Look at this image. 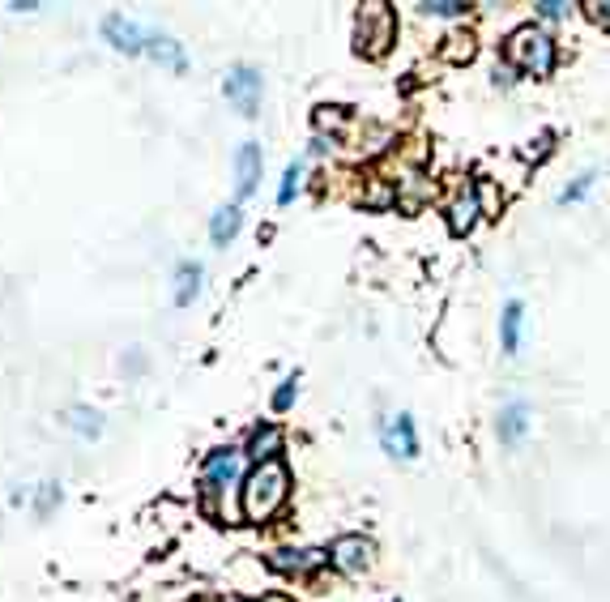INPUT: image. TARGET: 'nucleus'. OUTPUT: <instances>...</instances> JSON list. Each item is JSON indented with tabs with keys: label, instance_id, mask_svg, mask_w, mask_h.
Segmentation results:
<instances>
[{
	"label": "nucleus",
	"instance_id": "1",
	"mask_svg": "<svg viewBox=\"0 0 610 602\" xmlns=\"http://www.w3.org/2000/svg\"><path fill=\"white\" fill-rule=\"evenodd\" d=\"M286 496H291V470H286L278 457L274 462H261L244 479V517L261 526V521H269L282 509Z\"/></svg>",
	"mask_w": 610,
	"mask_h": 602
},
{
	"label": "nucleus",
	"instance_id": "2",
	"mask_svg": "<svg viewBox=\"0 0 610 602\" xmlns=\"http://www.w3.org/2000/svg\"><path fill=\"white\" fill-rule=\"evenodd\" d=\"M504 52H508V65L521 69L525 77H547L555 69V43H551L547 30H538V26L512 30Z\"/></svg>",
	"mask_w": 610,
	"mask_h": 602
},
{
	"label": "nucleus",
	"instance_id": "3",
	"mask_svg": "<svg viewBox=\"0 0 610 602\" xmlns=\"http://www.w3.org/2000/svg\"><path fill=\"white\" fill-rule=\"evenodd\" d=\"M393 30H397L393 9L380 5V0H367V5H359V18H355V52L367 60L384 56L393 43Z\"/></svg>",
	"mask_w": 610,
	"mask_h": 602
},
{
	"label": "nucleus",
	"instance_id": "4",
	"mask_svg": "<svg viewBox=\"0 0 610 602\" xmlns=\"http://www.w3.org/2000/svg\"><path fill=\"white\" fill-rule=\"evenodd\" d=\"M239 470H244V453H239V449H214L210 457H205V466H201V491H205V500H214L227 487H235L239 483Z\"/></svg>",
	"mask_w": 610,
	"mask_h": 602
},
{
	"label": "nucleus",
	"instance_id": "5",
	"mask_svg": "<svg viewBox=\"0 0 610 602\" xmlns=\"http://www.w3.org/2000/svg\"><path fill=\"white\" fill-rule=\"evenodd\" d=\"M380 445L389 457H397V462H414V457H419V436H414V419L406 410H397V415L380 423Z\"/></svg>",
	"mask_w": 610,
	"mask_h": 602
},
{
	"label": "nucleus",
	"instance_id": "6",
	"mask_svg": "<svg viewBox=\"0 0 610 602\" xmlns=\"http://www.w3.org/2000/svg\"><path fill=\"white\" fill-rule=\"evenodd\" d=\"M261 73H256L252 65H235L227 73V82H222V90H227V99L239 107V116H256V107H261Z\"/></svg>",
	"mask_w": 610,
	"mask_h": 602
},
{
	"label": "nucleus",
	"instance_id": "7",
	"mask_svg": "<svg viewBox=\"0 0 610 602\" xmlns=\"http://www.w3.org/2000/svg\"><path fill=\"white\" fill-rule=\"evenodd\" d=\"M372 556H376V547L367 543V538H359V534L337 538L333 551H329V560L342 568V573H350V577H363L367 568H372Z\"/></svg>",
	"mask_w": 610,
	"mask_h": 602
},
{
	"label": "nucleus",
	"instance_id": "8",
	"mask_svg": "<svg viewBox=\"0 0 610 602\" xmlns=\"http://www.w3.org/2000/svg\"><path fill=\"white\" fill-rule=\"evenodd\" d=\"M103 35L107 43L116 47V52H146V39H150V30H141L137 22H128L124 13H111V18H103Z\"/></svg>",
	"mask_w": 610,
	"mask_h": 602
},
{
	"label": "nucleus",
	"instance_id": "9",
	"mask_svg": "<svg viewBox=\"0 0 610 602\" xmlns=\"http://www.w3.org/2000/svg\"><path fill=\"white\" fill-rule=\"evenodd\" d=\"M261 146L256 141H244V146L235 150V197L244 201V197H252L256 193V180H261Z\"/></svg>",
	"mask_w": 610,
	"mask_h": 602
},
{
	"label": "nucleus",
	"instance_id": "10",
	"mask_svg": "<svg viewBox=\"0 0 610 602\" xmlns=\"http://www.w3.org/2000/svg\"><path fill=\"white\" fill-rule=\"evenodd\" d=\"M529 406L525 402H508L504 410H500V419H495V432H500V440L504 445H521L525 440V432H529Z\"/></svg>",
	"mask_w": 610,
	"mask_h": 602
},
{
	"label": "nucleus",
	"instance_id": "11",
	"mask_svg": "<svg viewBox=\"0 0 610 602\" xmlns=\"http://www.w3.org/2000/svg\"><path fill=\"white\" fill-rule=\"evenodd\" d=\"M478 214H483V205H478V193H474V188H465V193L453 201V210H448V227H453L457 235H465V231H474Z\"/></svg>",
	"mask_w": 610,
	"mask_h": 602
},
{
	"label": "nucleus",
	"instance_id": "12",
	"mask_svg": "<svg viewBox=\"0 0 610 602\" xmlns=\"http://www.w3.org/2000/svg\"><path fill=\"white\" fill-rule=\"evenodd\" d=\"M201 278H205V269L197 261H184L180 269H175V304L188 308L192 299L201 295Z\"/></svg>",
	"mask_w": 610,
	"mask_h": 602
},
{
	"label": "nucleus",
	"instance_id": "13",
	"mask_svg": "<svg viewBox=\"0 0 610 602\" xmlns=\"http://www.w3.org/2000/svg\"><path fill=\"white\" fill-rule=\"evenodd\" d=\"M325 564V551L316 547H303V551H278L274 556V568L278 573H312V568Z\"/></svg>",
	"mask_w": 610,
	"mask_h": 602
},
{
	"label": "nucleus",
	"instance_id": "14",
	"mask_svg": "<svg viewBox=\"0 0 610 602\" xmlns=\"http://www.w3.org/2000/svg\"><path fill=\"white\" fill-rule=\"evenodd\" d=\"M521 316H525L521 304H517V299H508V304H504V316H500V346H504L508 359L521 351Z\"/></svg>",
	"mask_w": 610,
	"mask_h": 602
},
{
	"label": "nucleus",
	"instance_id": "15",
	"mask_svg": "<svg viewBox=\"0 0 610 602\" xmlns=\"http://www.w3.org/2000/svg\"><path fill=\"white\" fill-rule=\"evenodd\" d=\"M146 56H150V60H158V65L175 69V73L184 69V52H180V43L167 39V35H154V30H150V39H146Z\"/></svg>",
	"mask_w": 610,
	"mask_h": 602
},
{
	"label": "nucleus",
	"instance_id": "16",
	"mask_svg": "<svg viewBox=\"0 0 610 602\" xmlns=\"http://www.w3.org/2000/svg\"><path fill=\"white\" fill-rule=\"evenodd\" d=\"M239 223H244V214H239V205H222V210L214 214V223H210V240L218 248H227L235 235H239Z\"/></svg>",
	"mask_w": 610,
	"mask_h": 602
},
{
	"label": "nucleus",
	"instance_id": "17",
	"mask_svg": "<svg viewBox=\"0 0 610 602\" xmlns=\"http://www.w3.org/2000/svg\"><path fill=\"white\" fill-rule=\"evenodd\" d=\"M278 449H282V432H278V427H256L252 440H248V457H256V466L274 462Z\"/></svg>",
	"mask_w": 610,
	"mask_h": 602
},
{
	"label": "nucleus",
	"instance_id": "18",
	"mask_svg": "<svg viewBox=\"0 0 610 602\" xmlns=\"http://www.w3.org/2000/svg\"><path fill=\"white\" fill-rule=\"evenodd\" d=\"M64 423H69L77 436H99L103 432L99 410H90V406H69V410H64Z\"/></svg>",
	"mask_w": 610,
	"mask_h": 602
},
{
	"label": "nucleus",
	"instance_id": "19",
	"mask_svg": "<svg viewBox=\"0 0 610 602\" xmlns=\"http://www.w3.org/2000/svg\"><path fill=\"white\" fill-rule=\"evenodd\" d=\"M423 18H461V13H470L465 0H423L419 5Z\"/></svg>",
	"mask_w": 610,
	"mask_h": 602
},
{
	"label": "nucleus",
	"instance_id": "20",
	"mask_svg": "<svg viewBox=\"0 0 610 602\" xmlns=\"http://www.w3.org/2000/svg\"><path fill=\"white\" fill-rule=\"evenodd\" d=\"M299 180H303V158H295V163L286 167L282 188H278V205H291V201H295V193H299Z\"/></svg>",
	"mask_w": 610,
	"mask_h": 602
},
{
	"label": "nucleus",
	"instance_id": "21",
	"mask_svg": "<svg viewBox=\"0 0 610 602\" xmlns=\"http://www.w3.org/2000/svg\"><path fill=\"white\" fill-rule=\"evenodd\" d=\"M534 13H538L542 22H564L568 13H572V5H568V0H538Z\"/></svg>",
	"mask_w": 610,
	"mask_h": 602
},
{
	"label": "nucleus",
	"instance_id": "22",
	"mask_svg": "<svg viewBox=\"0 0 610 602\" xmlns=\"http://www.w3.org/2000/svg\"><path fill=\"white\" fill-rule=\"evenodd\" d=\"M593 180H598V176H593V171H585V176H576V184H568L564 193H559V205H572V201H581V197L589 193V188H593Z\"/></svg>",
	"mask_w": 610,
	"mask_h": 602
},
{
	"label": "nucleus",
	"instance_id": "23",
	"mask_svg": "<svg viewBox=\"0 0 610 602\" xmlns=\"http://www.w3.org/2000/svg\"><path fill=\"white\" fill-rule=\"evenodd\" d=\"M299 398V376H286L282 389L274 393V410H291V402Z\"/></svg>",
	"mask_w": 610,
	"mask_h": 602
},
{
	"label": "nucleus",
	"instance_id": "24",
	"mask_svg": "<svg viewBox=\"0 0 610 602\" xmlns=\"http://www.w3.org/2000/svg\"><path fill=\"white\" fill-rule=\"evenodd\" d=\"M444 43H453V47H444L448 60H470V56H474V39H470V35H465V39L453 35V39H444Z\"/></svg>",
	"mask_w": 610,
	"mask_h": 602
},
{
	"label": "nucleus",
	"instance_id": "25",
	"mask_svg": "<svg viewBox=\"0 0 610 602\" xmlns=\"http://www.w3.org/2000/svg\"><path fill=\"white\" fill-rule=\"evenodd\" d=\"M589 9V18L598 22L602 30H610V0H593V5H585Z\"/></svg>",
	"mask_w": 610,
	"mask_h": 602
},
{
	"label": "nucleus",
	"instance_id": "26",
	"mask_svg": "<svg viewBox=\"0 0 610 602\" xmlns=\"http://www.w3.org/2000/svg\"><path fill=\"white\" fill-rule=\"evenodd\" d=\"M56 500H60V487H52V483H47V487H43V500H39V513H47V509H52Z\"/></svg>",
	"mask_w": 610,
	"mask_h": 602
},
{
	"label": "nucleus",
	"instance_id": "27",
	"mask_svg": "<svg viewBox=\"0 0 610 602\" xmlns=\"http://www.w3.org/2000/svg\"><path fill=\"white\" fill-rule=\"evenodd\" d=\"M495 86H512V65H495Z\"/></svg>",
	"mask_w": 610,
	"mask_h": 602
},
{
	"label": "nucleus",
	"instance_id": "28",
	"mask_svg": "<svg viewBox=\"0 0 610 602\" xmlns=\"http://www.w3.org/2000/svg\"><path fill=\"white\" fill-rule=\"evenodd\" d=\"M269 602H286V598H269Z\"/></svg>",
	"mask_w": 610,
	"mask_h": 602
}]
</instances>
